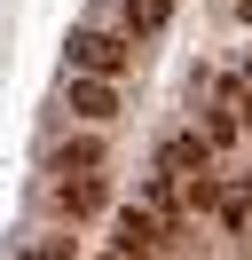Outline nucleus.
Wrapping results in <instances>:
<instances>
[{
    "label": "nucleus",
    "instance_id": "1",
    "mask_svg": "<svg viewBox=\"0 0 252 260\" xmlns=\"http://www.w3.org/2000/svg\"><path fill=\"white\" fill-rule=\"evenodd\" d=\"M63 103H71V118H87V126H110V118H118V79H103V71H63Z\"/></svg>",
    "mask_w": 252,
    "mask_h": 260
},
{
    "label": "nucleus",
    "instance_id": "2",
    "mask_svg": "<svg viewBox=\"0 0 252 260\" xmlns=\"http://www.w3.org/2000/svg\"><path fill=\"white\" fill-rule=\"evenodd\" d=\"M126 63H134V48H126L118 32H79V40H71V71H103V79H118Z\"/></svg>",
    "mask_w": 252,
    "mask_h": 260
},
{
    "label": "nucleus",
    "instance_id": "3",
    "mask_svg": "<svg viewBox=\"0 0 252 260\" xmlns=\"http://www.w3.org/2000/svg\"><path fill=\"white\" fill-rule=\"evenodd\" d=\"M158 221H166V213H158V205H126L118 221H110V229H118V237H110V244H118L126 260H150V252H158Z\"/></svg>",
    "mask_w": 252,
    "mask_h": 260
},
{
    "label": "nucleus",
    "instance_id": "4",
    "mask_svg": "<svg viewBox=\"0 0 252 260\" xmlns=\"http://www.w3.org/2000/svg\"><path fill=\"white\" fill-rule=\"evenodd\" d=\"M55 205L71 213V221H94V213H103V181H94V174H71V181L55 189Z\"/></svg>",
    "mask_w": 252,
    "mask_h": 260
},
{
    "label": "nucleus",
    "instance_id": "5",
    "mask_svg": "<svg viewBox=\"0 0 252 260\" xmlns=\"http://www.w3.org/2000/svg\"><path fill=\"white\" fill-rule=\"evenodd\" d=\"M166 24H173V0H126V32H134V40L166 32Z\"/></svg>",
    "mask_w": 252,
    "mask_h": 260
},
{
    "label": "nucleus",
    "instance_id": "6",
    "mask_svg": "<svg viewBox=\"0 0 252 260\" xmlns=\"http://www.w3.org/2000/svg\"><path fill=\"white\" fill-rule=\"evenodd\" d=\"M213 158V142H205V134H173L166 150H158V166H173V174H189V166H205Z\"/></svg>",
    "mask_w": 252,
    "mask_h": 260
},
{
    "label": "nucleus",
    "instance_id": "7",
    "mask_svg": "<svg viewBox=\"0 0 252 260\" xmlns=\"http://www.w3.org/2000/svg\"><path fill=\"white\" fill-rule=\"evenodd\" d=\"M181 197H189V189H181V174H173V166H158V174L142 181V205H158V213H173Z\"/></svg>",
    "mask_w": 252,
    "mask_h": 260
},
{
    "label": "nucleus",
    "instance_id": "8",
    "mask_svg": "<svg viewBox=\"0 0 252 260\" xmlns=\"http://www.w3.org/2000/svg\"><path fill=\"white\" fill-rule=\"evenodd\" d=\"M94 166H103V142L94 134H71L63 142V174H94Z\"/></svg>",
    "mask_w": 252,
    "mask_h": 260
},
{
    "label": "nucleus",
    "instance_id": "9",
    "mask_svg": "<svg viewBox=\"0 0 252 260\" xmlns=\"http://www.w3.org/2000/svg\"><path fill=\"white\" fill-rule=\"evenodd\" d=\"M236 134H244V118H236V111H213V118H205V142H213V150H229Z\"/></svg>",
    "mask_w": 252,
    "mask_h": 260
},
{
    "label": "nucleus",
    "instance_id": "10",
    "mask_svg": "<svg viewBox=\"0 0 252 260\" xmlns=\"http://www.w3.org/2000/svg\"><path fill=\"white\" fill-rule=\"evenodd\" d=\"M16 260H71V237H55V244H24Z\"/></svg>",
    "mask_w": 252,
    "mask_h": 260
},
{
    "label": "nucleus",
    "instance_id": "11",
    "mask_svg": "<svg viewBox=\"0 0 252 260\" xmlns=\"http://www.w3.org/2000/svg\"><path fill=\"white\" fill-rule=\"evenodd\" d=\"M244 24H252V0H244Z\"/></svg>",
    "mask_w": 252,
    "mask_h": 260
},
{
    "label": "nucleus",
    "instance_id": "12",
    "mask_svg": "<svg viewBox=\"0 0 252 260\" xmlns=\"http://www.w3.org/2000/svg\"><path fill=\"white\" fill-rule=\"evenodd\" d=\"M244 79H252V55H244Z\"/></svg>",
    "mask_w": 252,
    "mask_h": 260
}]
</instances>
